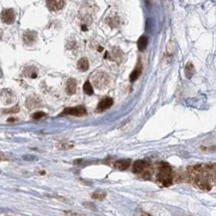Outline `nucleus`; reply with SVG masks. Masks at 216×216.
I'll list each match as a JSON object with an SVG mask.
<instances>
[{"mask_svg": "<svg viewBox=\"0 0 216 216\" xmlns=\"http://www.w3.org/2000/svg\"><path fill=\"white\" fill-rule=\"evenodd\" d=\"M46 114L44 113V111H36V113H34L32 115V118H34V120H40V118L46 117Z\"/></svg>", "mask_w": 216, "mask_h": 216, "instance_id": "obj_21", "label": "nucleus"}, {"mask_svg": "<svg viewBox=\"0 0 216 216\" xmlns=\"http://www.w3.org/2000/svg\"><path fill=\"white\" fill-rule=\"evenodd\" d=\"M0 16H1V20L3 21L5 24H12L16 18L15 11H14V9L12 8L4 9L1 12V15Z\"/></svg>", "mask_w": 216, "mask_h": 216, "instance_id": "obj_5", "label": "nucleus"}, {"mask_svg": "<svg viewBox=\"0 0 216 216\" xmlns=\"http://www.w3.org/2000/svg\"><path fill=\"white\" fill-rule=\"evenodd\" d=\"M132 169L134 173L141 175L144 178H151V175L153 173L151 164L146 160H137L134 163Z\"/></svg>", "mask_w": 216, "mask_h": 216, "instance_id": "obj_3", "label": "nucleus"}, {"mask_svg": "<svg viewBox=\"0 0 216 216\" xmlns=\"http://www.w3.org/2000/svg\"><path fill=\"white\" fill-rule=\"evenodd\" d=\"M190 181L202 190H210L215 185V164H198L189 168Z\"/></svg>", "mask_w": 216, "mask_h": 216, "instance_id": "obj_1", "label": "nucleus"}, {"mask_svg": "<svg viewBox=\"0 0 216 216\" xmlns=\"http://www.w3.org/2000/svg\"><path fill=\"white\" fill-rule=\"evenodd\" d=\"M3 111L5 114H15V113H18V111H19V107L18 106H15V107H13V108L9 109V110H5V111Z\"/></svg>", "mask_w": 216, "mask_h": 216, "instance_id": "obj_22", "label": "nucleus"}, {"mask_svg": "<svg viewBox=\"0 0 216 216\" xmlns=\"http://www.w3.org/2000/svg\"><path fill=\"white\" fill-rule=\"evenodd\" d=\"M73 146H74V144L73 142H66V144H62V146H60V148H62V149H70V148H72Z\"/></svg>", "mask_w": 216, "mask_h": 216, "instance_id": "obj_24", "label": "nucleus"}, {"mask_svg": "<svg viewBox=\"0 0 216 216\" xmlns=\"http://www.w3.org/2000/svg\"><path fill=\"white\" fill-rule=\"evenodd\" d=\"M156 180L161 186H169L173 180V171L167 163H161L156 173Z\"/></svg>", "mask_w": 216, "mask_h": 216, "instance_id": "obj_2", "label": "nucleus"}, {"mask_svg": "<svg viewBox=\"0 0 216 216\" xmlns=\"http://www.w3.org/2000/svg\"><path fill=\"white\" fill-rule=\"evenodd\" d=\"M107 196V192L104 190H96L92 194V198L97 200H104Z\"/></svg>", "mask_w": 216, "mask_h": 216, "instance_id": "obj_19", "label": "nucleus"}, {"mask_svg": "<svg viewBox=\"0 0 216 216\" xmlns=\"http://www.w3.org/2000/svg\"><path fill=\"white\" fill-rule=\"evenodd\" d=\"M114 104V100L110 97H106L102 100L97 106V111H104L108 109H110Z\"/></svg>", "mask_w": 216, "mask_h": 216, "instance_id": "obj_9", "label": "nucleus"}, {"mask_svg": "<svg viewBox=\"0 0 216 216\" xmlns=\"http://www.w3.org/2000/svg\"><path fill=\"white\" fill-rule=\"evenodd\" d=\"M64 213L67 216H85L84 214H82V213L74 212V211H64Z\"/></svg>", "mask_w": 216, "mask_h": 216, "instance_id": "obj_23", "label": "nucleus"}, {"mask_svg": "<svg viewBox=\"0 0 216 216\" xmlns=\"http://www.w3.org/2000/svg\"><path fill=\"white\" fill-rule=\"evenodd\" d=\"M122 56H123V53L122 51H121L118 48H114L113 51L110 52L109 54H107L106 55V58H109L110 60L111 61H118L120 62L122 60Z\"/></svg>", "mask_w": 216, "mask_h": 216, "instance_id": "obj_12", "label": "nucleus"}, {"mask_svg": "<svg viewBox=\"0 0 216 216\" xmlns=\"http://www.w3.org/2000/svg\"><path fill=\"white\" fill-rule=\"evenodd\" d=\"M77 67L81 72H86L89 69V61L87 58H81L77 63Z\"/></svg>", "mask_w": 216, "mask_h": 216, "instance_id": "obj_15", "label": "nucleus"}, {"mask_svg": "<svg viewBox=\"0 0 216 216\" xmlns=\"http://www.w3.org/2000/svg\"><path fill=\"white\" fill-rule=\"evenodd\" d=\"M83 90H84V92L86 93L87 95H89V96H92V95L94 94V89H93V86L90 81H86V82H85Z\"/></svg>", "mask_w": 216, "mask_h": 216, "instance_id": "obj_20", "label": "nucleus"}, {"mask_svg": "<svg viewBox=\"0 0 216 216\" xmlns=\"http://www.w3.org/2000/svg\"><path fill=\"white\" fill-rule=\"evenodd\" d=\"M194 74V67H193V64L191 62H188L185 66V75H186V78L190 79V78L193 76Z\"/></svg>", "mask_w": 216, "mask_h": 216, "instance_id": "obj_18", "label": "nucleus"}, {"mask_svg": "<svg viewBox=\"0 0 216 216\" xmlns=\"http://www.w3.org/2000/svg\"><path fill=\"white\" fill-rule=\"evenodd\" d=\"M75 116V117H83L87 115V110L83 106H77L73 108H67L61 113L60 116Z\"/></svg>", "mask_w": 216, "mask_h": 216, "instance_id": "obj_4", "label": "nucleus"}, {"mask_svg": "<svg viewBox=\"0 0 216 216\" xmlns=\"http://www.w3.org/2000/svg\"><path fill=\"white\" fill-rule=\"evenodd\" d=\"M108 77L109 76L105 73H98L94 78V84L97 88H103L105 87L108 83Z\"/></svg>", "mask_w": 216, "mask_h": 216, "instance_id": "obj_7", "label": "nucleus"}, {"mask_svg": "<svg viewBox=\"0 0 216 216\" xmlns=\"http://www.w3.org/2000/svg\"><path fill=\"white\" fill-rule=\"evenodd\" d=\"M23 41L26 45H33L37 41V32L28 30L23 34Z\"/></svg>", "mask_w": 216, "mask_h": 216, "instance_id": "obj_8", "label": "nucleus"}, {"mask_svg": "<svg viewBox=\"0 0 216 216\" xmlns=\"http://www.w3.org/2000/svg\"><path fill=\"white\" fill-rule=\"evenodd\" d=\"M46 4L50 11H59L65 6L66 2L63 0H48Z\"/></svg>", "mask_w": 216, "mask_h": 216, "instance_id": "obj_6", "label": "nucleus"}, {"mask_svg": "<svg viewBox=\"0 0 216 216\" xmlns=\"http://www.w3.org/2000/svg\"><path fill=\"white\" fill-rule=\"evenodd\" d=\"M40 105V100L35 96H31L27 99V102H26V106L29 109H33L35 107H38Z\"/></svg>", "mask_w": 216, "mask_h": 216, "instance_id": "obj_16", "label": "nucleus"}, {"mask_svg": "<svg viewBox=\"0 0 216 216\" xmlns=\"http://www.w3.org/2000/svg\"><path fill=\"white\" fill-rule=\"evenodd\" d=\"M141 69H142V65H141V62H139V63H137V65L136 66V68H134V70L132 71V72L130 73V82H134V81H137V79H139V77L141 74Z\"/></svg>", "mask_w": 216, "mask_h": 216, "instance_id": "obj_14", "label": "nucleus"}, {"mask_svg": "<svg viewBox=\"0 0 216 216\" xmlns=\"http://www.w3.org/2000/svg\"><path fill=\"white\" fill-rule=\"evenodd\" d=\"M0 100H1V102L4 104L12 103L13 100H14L13 92H11L10 90H7V89L0 91Z\"/></svg>", "mask_w": 216, "mask_h": 216, "instance_id": "obj_10", "label": "nucleus"}, {"mask_svg": "<svg viewBox=\"0 0 216 216\" xmlns=\"http://www.w3.org/2000/svg\"><path fill=\"white\" fill-rule=\"evenodd\" d=\"M137 216H151V215L148 214V213H146V212H144V211H139Z\"/></svg>", "mask_w": 216, "mask_h": 216, "instance_id": "obj_26", "label": "nucleus"}, {"mask_svg": "<svg viewBox=\"0 0 216 216\" xmlns=\"http://www.w3.org/2000/svg\"><path fill=\"white\" fill-rule=\"evenodd\" d=\"M148 37L144 36V35H142L141 37H139V41H137V47H139V51H144V50L146 49V47H148Z\"/></svg>", "mask_w": 216, "mask_h": 216, "instance_id": "obj_17", "label": "nucleus"}, {"mask_svg": "<svg viewBox=\"0 0 216 216\" xmlns=\"http://www.w3.org/2000/svg\"><path fill=\"white\" fill-rule=\"evenodd\" d=\"M9 160V158L7 157L5 154L0 151V161H6V160Z\"/></svg>", "mask_w": 216, "mask_h": 216, "instance_id": "obj_25", "label": "nucleus"}, {"mask_svg": "<svg viewBox=\"0 0 216 216\" xmlns=\"http://www.w3.org/2000/svg\"><path fill=\"white\" fill-rule=\"evenodd\" d=\"M77 90V81L74 78H70L66 83V92L68 95H74Z\"/></svg>", "mask_w": 216, "mask_h": 216, "instance_id": "obj_11", "label": "nucleus"}, {"mask_svg": "<svg viewBox=\"0 0 216 216\" xmlns=\"http://www.w3.org/2000/svg\"><path fill=\"white\" fill-rule=\"evenodd\" d=\"M130 165V160H118L114 162V167L118 170H125Z\"/></svg>", "mask_w": 216, "mask_h": 216, "instance_id": "obj_13", "label": "nucleus"}]
</instances>
